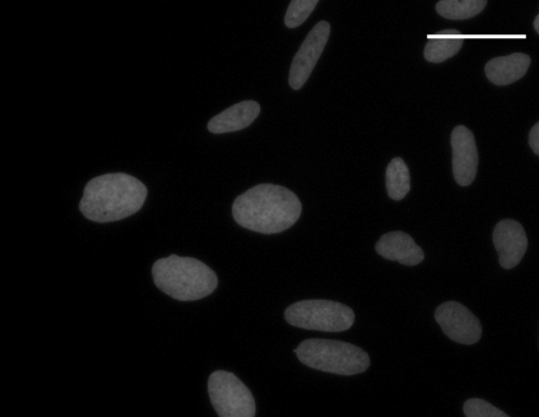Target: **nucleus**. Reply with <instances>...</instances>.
<instances>
[{"label":"nucleus","instance_id":"nucleus-12","mask_svg":"<svg viewBox=\"0 0 539 417\" xmlns=\"http://www.w3.org/2000/svg\"><path fill=\"white\" fill-rule=\"evenodd\" d=\"M259 114L260 105L257 101L246 100L231 106L209 120L208 131L215 134L238 132L253 124Z\"/></svg>","mask_w":539,"mask_h":417},{"label":"nucleus","instance_id":"nucleus-16","mask_svg":"<svg viewBox=\"0 0 539 417\" xmlns=\"http://www.w3.org/2000/svg\"><path fill=\"white\" fill-rule=\"evenodd\" d=\"M487 6L486 0H440L436 11L446 20H468L480 15Z\"/></svg>","mask_w":539,"mask_h":417},{"label":"nucleus","instance_id":"nucleus-8","mask_svg":"<svg viewBox=\"0 0 539 417\" xmlns=\"http://www.w3.org/2000/svg\"><path fill=\"white\" fill-rule=\"evenodd\" d=\"M329 35H331L329 23L319 22L300 46L299 52L292 60L290 77H288V83L294 90H300L308 82L311 72L314 71L319 58L322 57Z\"/></svg>","mask_w":539,"mask_h":417},{"label":"nucleus","instance_id":"nucleus-2","mask_svg":"<svg viewBox=\"0 0 539 417\" xmlns=\"http://www.w3.org/2000/svg\"><path fill=\"white\" fill-rule=\"evenodd\" d=\"M147 194L146 185L132 175L105 174L87 183L80 210L100 224L119 221L141 210Z\"/></svg>","mask_w":539,"mask_h":417},{"label":"nucleus","instance_id":"nucleus-11","mask_svg":"<svg viewBox=\"0 0 539 417\" xmlns=\"http://www.w3.org/2000/svg\"><path fill=\"white\" fill-rule=\"evenodd\" d=\"M375 250L379 256L404 266H417L425 259L424 250L418 247L412 236L403 231H393L381 236Z\"/></svg>","mask_w":539,"mask_h":417},{"label":"nucleus","instance_id":"nucleus-10","mask_svg":"<svg viewBox=\"0 0 539 417\" xmlns=\"http://www.w3.org/2000/svg\"><path fill=\"white\" fill-rule=\"evenodd\" d=\"M494 245L499 253L500 266L505 270L517 267L528 249V238L523 226L515 220H503L495 226Z\"/></svg>","mask_w":539,"mask_h":417},{"label":"nucleus","instance_id":"nucleus-18","mask_svg":"<svg viewBox=\"0 0 539 417\" xmlns=\"http://www.w3.org/2000/svg\"><path fill=\"white\" fill-rule=\"evenodd\" d=\"M464 415L467 417H509L504 411L496 409L494 405L480 398H471L463 406Z\"/></svg>","mask_w":539,"mask_h":417},{"label":"nucleus","instance_id":"nucleus-6","mask_svg":"<svg viewBox=\"0 0 539 417\" xmlns=\"http://www.w3.org/2000/svg\"><path fill=\"white\" fill-rule=\"evenodd\" d=\"M208 393L218 416H255V400L252 392L235 374L225 370L212 373L208 379Z\"/></svg>","mask_w":539,"mask_h":417},{"label":"nucleus","instance_id":"nucleus-19","mask_svg":"<svg viewBox=\"0 0 539 417\" xmlns=\"http://www.w3.org/2000/svg\"><path fill=\"white\" fill-rule=\"evenodd\" d=\"M529 145H531L534 154L539 155V124L537 123L529 133Z\"/></svg>","mask_w":539,"mask_h":417},{"label":"nucleus","instance_id":"nucleus-13","mask_svg":"<svg viewBox=\"0 0 539 417\" xmlns=\"http://www.w3.org/2000/svg\"><path fill=\"white\" fill-rule=\"evenodd\" d=\"M531 67V57L523 53H515L490 60L485 72L489 81L496 86H508L525 76Z\"/></svg>","mask_w":539,"mask_h":417},{"label":"nucleus","instance_id":"nucleus-1","mask_svg":"<svg viewBox=\"0 0 539 417\" xmlns=\"http://www.w3.org/2000/svg\"><path fill=\"white\" fill-rule=\"evenodd\" d=\"M300 199L290 189L260 184L235 199L232 216L240 226L255 233L280 234L300 219Z\"/></svg>","mask_w":539,"mask_h":417},{"label":"nucleus","instance_id":"nucleus-17","mask_svg":"<svg viewBox=\"0 0 539 417\" xmlns=\"http://www.w3.org/2000/svg\"><path fill=\"white\" fill-rule=\"evenodd\" d=\"M318 3V0H292L285 16L288 29H295L308 20Z\"/></svg>","mask_w":539,"mask_h":417},{"label":"nucleus","instance_id":"nucleus-4","mask_svg":"<svg viewBox=\"0 0 539 417\" xmlns=\"http://www.w3.org/2000/svg\"><path fill=\"white\" fill-rule=\"evenodd\" d=\"M295 354L302 364L324 373L356 375L370 366L367 352L341 341L310 338L301 342Z\"/></svg>","mask_w":539,"mask_h":417},{"label":"nucleus","instance_id":"nucleus-15","mask_svg":"<svg viewBox=\"0 0 539 417\" xmlns=\"http://www.w3.org/2000/svg\"><path fill=\"white\" fill-rule=\"evenodd\" d=\"M387 191L394 201H402L411 191V174L406 162L401 157L390 161L385 173Z\"/></svg>","mask_w":539,"mask_h":417},{"label":"nucleus","instance_id":"nucleus-7","mask_svg":"<svg viewBox=\"0 0 539 417\" xmlns=\"http://www.w3.org/2000/svg\"><path fill=\"white\" fill-rule=\"evenodd\" d=\"M435 319L445 335L458 344L475 345L481 340L482 324L480 319L457 301L441 304L436 309Z\"/></svg>","mask_w":539,"mask_h":417},{"label":"nucleus","instance_id":"nucleus-5","mask_svg":"<svg viewBox=\"0 0 539 417\" xmlns=\"http://www.w3.org/2000/svg\"><path fill=\"white\" fill-rule=\"evenodd\" d=\"M291 326L320 332H345L355 323V313L347 305L329 300H302L285 312Z\"/></svg>","mask_w":539,"mask_h":417},{"label":"nucleus","instance_id":"nucleus-14","mask_svg":"<svg viewBox=\"0 0 539 417\" xmlns=\"http://www.w3.org/2000/svg\"><path fill=\"white\" fill-rule=\"evenodd\" d=\"M464 37L458 30L439 31L427 41L425 58L427 62L443 63L454 57L462 49Z\"/></svg>","mask_w":539,"mask_h":417},{"label":"nucleus","instance_id":"nucleus-9","mask_svg":"<svg viewBox=\"0 0 539 417\" xmlns=\"http://www.w3.org/2000/svg\"><path fill=\"white\" fill-rule=\"evenodd\" d=\"M453 174L460 187L475 182L478 169V151L475 136L464 125H458L452 133Z\"/></svg>","mask_w":539,"mask_h":417},{"label":"nucleus","instance_id":"nucleus-3","mask_svg":"<svg viewBox=\"0 0 539 417\" xmlns=\"http://www.w3.org/2000/svg\"><path fill=\"white\" fill-rule=\"evenodd\" d=\"M152 276L161 291L179 301L207 298L218 286L216 272L207 264L176 254L155 262Z\"/></svg>","mask_w":539,"mask_h":417},{"label":"nucleus","instance_id":"nucleus-20","mask_svg":"<svg viewBox=\"0 0 539 417\" xmlns=\"http://www.w3.org/2000/svg\"><path fill=\"white\" fill-rule=\"evenodd\" d=\"M534 29L539 32V16H536V20H534Z\"/></svg>","mask_w":539,"mask_h":417}]
</instances>
